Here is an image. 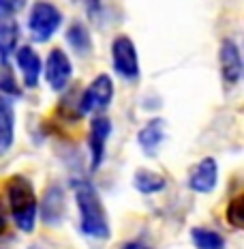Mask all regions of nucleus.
<instances>
[{
    "mask_svg": "<svg viewBox=\"0 0 244 249\" xmlns=\"http://www.w3.org/2000/svg\"><path fill=\"white\" fill-rule=\"evenodd\" d=\"M4 198H7L9 213H11L15 226L26 234L33 232L39 215V202L33 183L22 174H13L4 183Z\"/></svg>",
    "mask_w": 244,
    "mask_h": 249,
    "instance_id": "f257e3e1",
    "label": "nucleus"
},
{
    "mask_svg": "<svg viewBox=\"0 0 244 249\" xmlns=\"http://www.w3.org/2000/svg\"><path fill=\"white\" fill-rule=\"evenodd\" d=\"M75 202L80 209V228L86 236L92 238H110V219H107L105 206H103L98 191L88 180H77Z\"/></svg>",
    "mask_w": 244,
    "mask_h": 249,
    "instance_id": "f03ea898",
    "label": "nucleus"
},
{
    "mask_svg": "<svg viewBox=\"0 0 244 249\" xmlns=\"http://www.w3.org/2000/svg\"><path fill=\"white\" fill-rule=\"evenodd\" d=\"M60 24H62V13L48 0H37L34 7L30 9L28 28L34 41H39V43H45L48 39L54 37L56 30L60 28Z\"/></svg>",
    "mask_w": 244,
    "mask_h": 249,
    "instance_id": "7ed1b4c3",
    "label": "nucleus"
},
{
    "mask_svg": "<svg viewBox=\"0 0 244 249\" xmlns=\"http://www.w3.org/2000/svg\"><path fill=\"white\" fill-rule=\"evenodd\" d=\"M114 99V82L110 75L101 73L88 84V88L81 92L80 103H77V112L80 114H95L105 112V107Z\"/></svg>",
    "mask_w": 244,
    "mask_h": 249,
    "instance_id": "20e7f679",
    "label": "nucleus"
},
{
    "mask_svg": "<svg viewBox=\"0 0 244 249\" xmlns=\"http://www.w3.org/2000/svg\"><path fill=\"white\" fill-rule=\"evenodd\" d=\"M112 62L116 73L124 80H137L139 77V56L137 48L127 35L114 39L112 43Z\"/></svg>",
    "mask_w": 244,
    "mask_h": 249,
    "instance_id": "39448f33",
    "label": "nucleus"
},
{
    "mask_svg": "<svg viewBox=\"0 0 244 249\" xmlns=\"http://www.w3.org/2000/svg\"><path fill=\"white\" fill-rule=\"evenodd\" d=\"M112 133V123L107 116L98 114L92 118L90 123V136H88V146H90V165L92 170H98L105 159V146H107V138Z\"/></svg>",
    "mask_w": 244,
    "mask_h": 249,
    "instance_id": "423d86ee",
    "label": "nucleus"
},
{
    "mask_svg": "<svg viewBox=\"0 0 244 249\" xmlns=\"http://www.w3.org/2000/svg\"><path fill=\"white\" fill-rule=\"evenodd\" d=\"M73 73V65H71L69 56L65 54L60 48L51 50L45 62V80L51 86V90H62L71 80Z\"/></svg>",
    "mask_w": 244,
    "mask_h": 249,
    "instance_id": "0eeeda50",
    "label": "nucleus"
},
{
    "mask_svg": "<svg viewBox=\"0 0 244 249\" xmlns=\"http://www.w3.org/2000/svg\"><path fill=\"white\" fill-rule=\"evenodd\" d=\"M189 187L197 194H210L219 183V163L214 157H204L189 172Z\"/></svg>",
    "mask_w": 244,
    "mask_h": 249,
    "instance_id": "6e6552de",
    "label": "nucleus"
},
{
    "mask_svg": "<svg viewBox=\"0 0 244 249\" xmlns=\"http://www.w3.org/2000/svg\"><path fill=\"white\" fill-rule=\"evenodd\" d=\"M219 62H221V75L225 84L233 86L242 75V56L238 45L231 39H223L219 50Z\"/></svg>",
    "mask_w": 244,
    "mask_h": 249,
    "instance_id": "1a4fd4ad",
    "label": "nucleus"
},
{
    "mask_svg": "<svg viewBox=\"0 0 244 249\" xmlns=\"http://www.w3.org/2000/svg\"><path fill=\"white\" fill-rule=\"evenodd\" d=\"M165 133H167L165 121H161V118H154V121L146 123V124L142 127V131L137 133V144H139V148H142L144 153L148 155V157L157 155L159 148H161V144H163V140H165Z\"/></svg>",
    "mask_w": 244,
    "mask_h": 249,
    "instance_id": "9d476101",
    "label": "nucleus"
},
{
    "mask_svg": "<svg viewBox=\"0 0 244 249\" xmlns=\"http://www.w3.org/2000/svg\"><path fill=\"white\" fill-rule=\"evenodd\" d=\"M15 60L17 67L24 75V82L28 88H37L39 84V75H41V58L30 45H24L15 52Z\"/></svg>",
    "mask_w": 244,
    "mask_h": 249,
    "instance_id": "9b49d317",
    "label": "nucleus"
},
{
    "mask_svg": "<svg viewBox=\"0 0 244 249\" xmlns=\"http://www.w3.org/2000/svg\"><path fill=\"white\" fill-rule=\"evenodd\" d=\"M41 215L48 226H58L62 215H65V191L58 185H51L45 191L43 206H41Z\"/></svg>",
    "mask_w": 244,
    "mask_h": 249,
    "instance_id": "f8f14e48",
    "label": "nucleus"
},
{
    "mask_svg": "<svg viewBox=\"0 0 244 249\" xmlns=\"http://www.w3.org/2000/svg\"><path fill=\"white\" fill-rule=\"evenodd\" d=\"M13 144V107L9 97L0 99V153H7Z\"/></svg>",
    "mask_w": 244,
    "mask_h": 249,
    "instance_id": "ddd939ff",
    "label": "nucleus"
},
{
    "mask_svg": "<svg viewBox=\"0 0 244 249\" xmlns=\"http://www.w3.org/2000/svg\"><path fill=\"white\" fill-rule=\"evenodd\" d=\"M17 41H19L17 22H13L11 18L2 19V24H0V54H2V65H7L9 56L17 48Z\"/></svg>",
    "mask_w": 244,
    "mask_h": 249,
    "instance_id": "4468645a",
    "label": "nucleus"
},
{
    "mask_svg": "<svg viewBox=\"0 0 244 249\" xmlns=\"http://www.w3.org/2000/svg\"><path fill=\"white\" fill-rule=\"evenodd\" d=\"M165 185H167V180L157 172H150V170H137V172H135V178H133V187L144 196L163 191Z\"/></svg>",
    "mask_w": 244,
    "mask_h": 249,
    "instance_id": "2eb2a0df",
    "label": "nucleus"
},
{
    "mask_svg": "<svg viewBox=\"0 0 244 249\" xmlns=\"http://www.w3.org/2000/svg\"><path fill=\"white\" fill-rule=\"evenodd\" d=\"M191 238H193V245L197 249H225V238L219 232L208 230V228H193Z\"/></svg>",
    "mask_w": 244,
    "mask_h": 249,
    "instance_id": "dca6fc26",
    "label": "nucleus"
},
{
    "mask_svg": "<svg viewBox=\"0 0 244 249\" xmlns=\"http://www.w3.org/2000/svg\"><path fill=\"white\" fill-rule=\"evenodd\" d=\"M66 41H69V45L77 52V54H88V52L92 50L90 35H88L86 26H81L80 22L71 24V28L66 30Z\"/></svg>",
    "mask_w": 244,
    "mask_h": 249,
    "instance_id": "f3484780",
    "label": "nucleus"
},
{
    "mask_svg": "<svg viewBox=\"0 0 244 249\" xmlns=\"http://www.w3.org/2000/svg\"><path fill=\"white\" fill-rule=\"evenodd\" d=\"M227 221H229V226L238 228V230H244V194L236 196V198H231V202L227 204Z\"/></svg>",
    "mask_w": 244,
    "mask_h": 249,
    "instance_id": "a211bd4d",
    "label": "nucleus"
},
{
    "mask_svg": "<svg viewBox=\"0 0 244 249\" xmlns=\"http://www.w3.org/2000/svg\"><path fill=\"white\" fill-rule=\"evenodd\" d=\"M0 88H2L4 95H17V97L22 95L17 84L13 82V73H11V69H9V65H2V80H0Z\"/></svg>",
    "mask_w": 244,
    "mask_h": 249,
    "instance_id": "6ab92c4d",
    "label": "nucleus"
},
{
    "mask_svg": "<svg viewBox=\"0 0 244 249\" xmlns=\"http://www.w3.org/2000/svg\"><path fill=\"white\" fill-rule=\"evenodd\" d=\"M24 4H26V0H0V15H2V19L11 18L13 13L24 9Z\"/></svg>",
    "mask_w": 244,
    "mask_h": 249,
    "instance_id": "aec40b11",
    "label": "nucleus"
},
{
    "mask_svg": "<svg viewBox=\"0 0 244 249\" xmlns=\"http://www.w3.org/2000/svg\"><path fill=\"white\" fill-rule=\"evenodd\" d=\"M81 2L86 4V9L90 11V15H95L98 9H101V0H81Z\"/></svg>",
    "mask_w": 244,
    "mask_h": 249,
    "instance_id": "412c9836",
    "label": "nucleus"
},
{
    "mask_svg": "<svg viewBox=\"0 0 244 249\" xmlns=\"http://www.w3.org/2000/svg\"><path fill=\"white\" fill-rule=\"evenodd\" d=\"M122 249H148V247L144 245V243H127Z\"/></svg>",
    "mask_w": 244,
    "mask_h": 249,
    "instance_id": "4be33fe9",
    "label": "nucleus"
}]
</instances>
